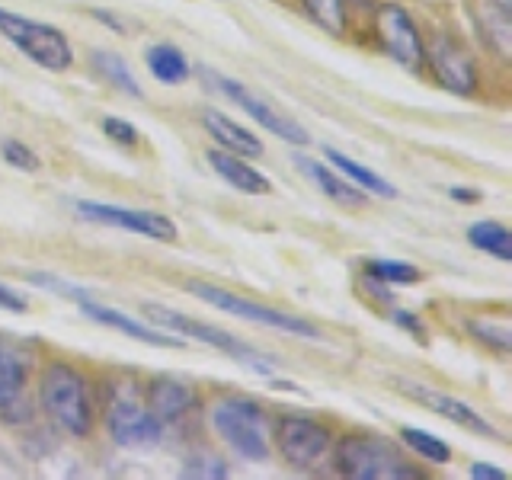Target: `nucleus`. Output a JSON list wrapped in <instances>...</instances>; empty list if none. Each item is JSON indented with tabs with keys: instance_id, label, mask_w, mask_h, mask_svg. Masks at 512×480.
Here are the masks:
<instances>
[{
	"instance_id": "f257e3e1",
	"label": "nucleus",
	"mask_w": 512,
	"mask_h": 480,
	"mask_svg": "<svg viewBox=\"0 0 512 480\" xmlns=\"http://www.w3.org/2000/svg\"><path fill=\"white\" fill-rule=\"evenodd\" d=\"M39 407L61 432L84 439L93 429V397L87 378L68 362H52L39 378Z\"/></svg>"
},
{
	"instance_id": "f03ea898",
	"label": "nucleus",
	"mask_w": 512,
	"mask_h": 480,
	"mask_svg": "<svg viewBox=\"0 0 512 480\" xmlns=\"http://www.w3.org/2000/svg\"><path fill=\"white\" fill-rule=\"evenodd\" d=\"M330 452L336 474L349 480H420V468H413L388 439L343 436Z\"/></svg>"
},
{
	"instance_id": "7ed1b4c3",
	"label": "nucleus",
	"mask_w": 512,
	"mask_h": 480,
	"mask_svg": "<svg viewBox=\"0 0 512 480\" xmlns=\"http://www.w3.org/2000/svg\"><path fill=\"white\" fill-rule=\"evenodd\" d=\"M141 314L151 320V327H160L167 333H176V336H189V340H202L205 346H215L218 352H224V356H231L237 362L250 365V372H260V375H269L272 368H276V359L263 356L260 349L247 346L244 340H237V336L224 333L212 324H202V320H192L180 311L167 308V304H154V301H144L141 304Z\"/></svg>"
},
{
	"instance_id": "20e7f679",
	"label": "nucleus",
	"mask_w": 512,
	"mask_h": 480,
	"mask_svg": "<svg viewBox=\"0 0 512 480\" xmlns=\"http://www.w3.org/2000/svg\"><path fill=\"white\" fill-rule=\"evenodd\" d=\"M212 429L224 445H231L247 461H266L269 458V439H266V413L256 400L247 397H221L212 407Z\"/></svg>"
},
{
	"instance_id": "39448f33",
	"label": "nucleus",
	"mask_w": 512,
	"mask_h": 480,
	"mask_svg": "<svg viewBox=\"0 0 512 480\" xmlns=\"http://www.w3.org/2000/svg\"><path fill=\"white\" fill-rule=\"evenodd\" d=\"M0 36L45 71H68L74 61V52L61 29L45 26L39 20H26V16L4 7H0Z\"/></svg>"
},
{
	"instance_id": "423d86ee",
	"label": "nucleus",
	"mask_w": 512,
	"mask_h": 480,
	"mask_svg": "<svg viewBox=\"0 0 512 480\" xmlns=\"http://www.w3.org/2000/svg\"><path fill=\"white\" fill-rule=\"evenodd\" d=\"M106 429L122 448H151L164 439V423L135 397L132 381L106 397Z\"/></svg>"
},
{
	"instance_id": "0eeeda50",
	"label": "nucleus",
	"mask_w": 512,
	"mask_h": 480,
	"mask_svg": "<svg viewBox=\"0 0 512 480\" xmlns=\"http://www.w3.org/2000/svg\"><path fill=\"white\" fill-rule=\"evenodd\" d=\"M186 292L202 298L205 304H212V308H218V311H228L231 317H244V320H253V324L269 327V330H282V333L308 336V340H320V330L311 324V320L272 311V308H266V304H256V301H247V298H240V295H231V292H224V288L208 285L202 279H189Z\"/></svg>"
},
{
	"instance_id": "6e6552de",
	"label": "nucleus",
	"mask_w": 512,
	"mask_h": 480,
	"mask_svg": "<svg viewBox=\"0 0 512 480\" xmlns=\"http://www.w3.org/2000/svg\"><path fill=\"white\" fill-rule=\"evenodd\" d=\"M199 74H202V80H205L208 87L218 90L221 96H228V100H231L234 106L247 109V112H250V119H256V122H260V125L266 128V132H272L276 138H282V141H288V144H308V141H311L308 128H304L301 122H295L292 116H285L282 109H276L272 103H266L263 96H256V93L247 90L244 84H237V80L224 77V74H218V71H212V68H202Z\"/></svg>"
},
{
	"instance_id": "1a4fd4ad",
	"label": "nucleus",
	"mask_w": 512,
	"mask_h": 480,
	"mask_svg": "<svg viewBox=\"0 0 512 480\" xmlns=\"http://www.w3.org/2000/svg\"><path fill=\"white\" fill-rule=\"evenodd\" d=\"M276 442L282 458L298 471H311L330 455L333 448V432L311 420V416H282L276 426Z\"/></svg>"
},
{
	"instance_id": "9d476101",
	"label": "nucleus",
	"mask_w": 512,
	"mask_h": 480,
	"mask_svg": "<svg viewBox=\"0 0 512 480\" xmlns=\"http://www.w3.org/2000/svg\"><path fill=\"white\" fill-rule=\"evenodd\" d=\"M375 32L381 48L388 52L400 68L416 71L426 61V45L416 23L410 20V13L400 4H381L375 13Z\"/></svg>"
},
{
	"instance_id": "9b49d317",
	"label": "nucleus",
	"mask_w": 512,
	"mask_h": 480,
	"mask_svg": "<svg viewBox=\"0 0 512 480\" xmlns=\"http://www.w3.org/2000/svg\"><path fill=\"white\" fill-rule=\"evenodd\" d=\"M74 212L84 221L132 231L141 237L160 240V244H173L176 240V224L167 215H157V212H138V208H122V205H106V202H77Z\"/></svg>"
},
{
	"instance_id": "f8f14e48",
	"label": "nucleus",
	"mask_w": 512,
	"mask_h": 480,
	"mask_svg": "<svg viewBox=\"0 0 512 480\" xmlns=\"http://www.w3.org/2000/svg\"><path fill=\"white\" fill-rule=\"evenodd\" d=\"M394 388H400L410 400H416V404H423L426 410L439 413V416H445V420H452V423H458V426H464V429L477 432V436L500 439V429H493L477 410H471L468 404H464V400H458V397H452V394L432 391V388H426V384H420V381H404V378H394Z\"/></svg>"
},
{
	"instance_id": "ddd939ff",
	"label": "nucleus",
	"mask_w": 512,
	"mask_h": 480,
	"mask_svg": "<svg viewBox=\"0 0 512 480\" xmlns=\"http://www.w3.org/2000/svg\"><path fill=\"white\" fill-rule=\"evenodd\" d=\"M26 378H29V362L23 356V349H16L10 340L0 336V416L7 423L29 420Z\"/></svg>"
},
{
	"instance_id": "4468645a",
	"label": "nucleus",
	"mask_w": 512,
	"mask_h": 480,
	"mask_svg": "<svg viewBox=\"0 0 512 480\" xmlns=\"http://www.w3.org/2000/svg\"><path fill=\"white\" fill-rule=\"evenodd\" d=\"M426 61H429L432 74H436V80L445 90H452L458 96H471L477 90V64L455 42L439 39L426 52Z\"/></svg>"
},
{
	"instance_id": "2eb2a0df",
	"label": "nucleus",
	"mask_w": 512,
	"mask_h": 480,
	"mask_svg": "<svg viewBox=\"0 0 512 480\" xmlns=\"http://www.w3.org/2000/svg\"><path fill=\"white\" fill-rule=\"evenodd\" d=\"M80 311H84L87 317H93L96 324H103V327H112V330H119L125 336H132V340L138 343H148V346H164V349H183V336H176V333H167V330H154L151 324H141V320H132L128 314L116 311V308H106V304H96L90 298H80Z\"/></svg>"
},
{
	"instance_id": "dca6fc26",
	"label": "nucleus",
	"mask_w": 512,
	"mask_h": 480,
	"mask_svg": "<svg viewBox=\"0 0 512 480\" xmlns=\"http://www.w3.org/2000/svg\"><path fill=\"white\" fill-rule=\"evenodd\" d=\"M160 423H176L180 416H186L192 407H196V391L192 384L180 381V378H170V375H160L148 384V400H144Z\"/></svg>"
},
{
	"instance_id": "f3484780",
	"label": "nucleus",
	"mask_w": 512,
	"mask_h": 480,
	"mask_svg": "<svg viewBox=\"0 0 512 480\" xmlns=\"http://www.w3.org/2000/svg\"><path fill=\"white\" fill-rule=\"evenodd\" d=\"M205 160L212 164V170L221 176V180L231 183V189H237V192H247V196H269L272 192V183L256 167L244 164V157L215 148L205 154Z\"/></svg>"
},
{
	"instance_id": "a211bd4d",
	"label": "nucleus",
	"mask_w": 512,
	"mask_h": 480,
	"mask_svg": "<svg viewBox=\"0 0 512 480\" xmlns=\"http://www.w3.org/2000/svg\"><path fill=\"white\" fill-rule=\"evenodd\" d=\"M202 125H205V132L221 144V151H231L237 157H263V141L253 132H247L244 125H237L231 116H224V112L205 109Z\"/></svg>"
},
{
	"instance_id": "6ab92c4d",
	"label": "nucleus",
	"mask_w": 512,
	"mask_h": 480,
	"mask_svg": "<svg viewBox=\"0 0 512 480\" xmlns=\"http://www.w3.org/2000/svg\"><path fill=\"white\" fill-rule=\"evenodd\" d=\"M295 164L298 170L308 176V180H314L320 186V192H324L327 199L333 202H343V205H365V192L356 186V183H349L343 180V176H336L327 164H317V160L311 157H295Z\"/></svg>"
},
{
	"instance_id": "aec40b11",
	"label": "nucleus",
	"mask_w": 512,
	"mask_h": 480,
	"mask_svg": "<svg viewBox=\"0 0 512 480\" xmlns=\"http://www.w3.org/2000/svg\"><path fill=\"white\" fill-rule=\"evenodd\" d=\"M324 157L330 160V164L340 170L343 176H349V183H356L362 192H372V196H384V199H397V189L384 180V176H378L375 170H368L362 167L359 160H352L346 157L343 151H336V148H324Z\"/></svg>"
},
{
	"instance_id": "412c9836",
	"label": "nucleus",
	"mask_w": 512,
	"mask_h": 480,
	"mask_svg": "<svg viewBox=\"0 0 512 480\" xmlns=\"http://www.w3.org/2000/svg\"><path fill=\"white\" fill-rule=\"evenodd\" d=\"M90 61H93V68L100 71L112 87L128 93V96H135V100H144V90L141 84L135 80V74L128 71V61L116 52H106V48H93L90 52Z\"/></svg>"
},
{
	"instance_id": "4be33fe9",
	"label": "nucleus",
	"mask_w": 512,
	"mask_h": 480,
	"mask_svg": "<svg viewBox=\"0 0 512 480\" xmlns=\"http://www.w3.org/2000/svg\"><path fill=\"white\" fill-rule=\"evenodd\" d=\"M468 240H471L474 250H484V253L496 256V260H503V263L512 260V234H509L506 224H500V221H477V224H471Z\"/></svg>"
},
{
	"instance_id": "5701e85b",
	"label": "nucleus",
	"mask_w": 512,
	"mask_h": 480,
	"mask_svg": "<svg viewBox=\"0 0 512 480\" xmlns=\"http://www.w3.org/2000/svg\"><path fill=\"white\" fill-rule=\"evenodd\" d=\"M480 32H484V42L493 48L503 61L512 55V23H509V10H500L496 4L480 10Z\"/></svg>"
},
{
	"instance_id": "b1692460",
	"label": "nucleus",
	"mask_w": 512,
	"mask_h": 480,
	"mask_svg": "<svg viewBox=\"0 0 512 480\" xmlns=\"http://www.w3.org/2000/svg\"><path fill=\"white\" fill-rule=\"evenodd\" d=\"M148 71L160 80V84H183V80L189 77V61L180 48L154 45L148 52Z\"/></svg>"
},
{
	"instance_id": "393cba45",
	"label": "nucleus",
	"mask_w": 512,
	"mask_h": 480,
	"mask_svg": "<svg viewBox=\"0 0 512 480\" xmlns=\"http://www.w3.org/2000/svg\"><path fill=\"white\" fill-rule=\"evenodd\" d=\"M400 439H404V445L410 448V452L423 455L432 464H448V458H452V448H448L439 436H429V432H423V429L404 426L400 429Z\"/></svg>"
},
{
	"instance_id": "a878e982",
	"label": "nucleus",
	"mask_w": 512,
	"mask_h": 480,
	"mask_svg": "<svg viewBox=\"0 0 512 480\" xmlns=\"http://www.w3.org/2000/svg\"><path fill=\"white\" fill-rule=\"evenodd\" d=\"M304 10H308L311 20L324 32H330V36H343L346 32L343 0H304Z\"/></svg>"
},
{
	"instance_id": "bb28decb",
	"label": "nucleus",
	"mask_w": 512,
	"mask_h": 480,
	"mask_svg": "<svg viewBox=\"0 0 512 480\" xmlns=\"http://www.w3.org/2000/svg\"><path fill=\"white\" fill-rule=\"evenodd\" d=\"M365 272L368 276H375L381 282H397V285H407V282H416L420 279V269L413 263H404V260H372L365 263Z\"/></svg>"
},
{
	"instance_id": "cd10ccee",
	"label": "nucleus",
	"mask_w": 512,
	"mask_h": 480,
	"mask_svg": "<svg viewBox=\"0 0 512 480\" xmlns=\"http://www.w3.org/2000/svg\"><path fill=\"white\" fill-rule=\"evenodd\" d=\"M468 330L477 336L480 343H487L493 349H500V352H509L512 349V330H509L506 320H493V317H487V320H471Z\"/></svg>"
},
{
	"instance_id": "c85d7f7f",
	"label": "nucleus",
	"mask_w": 512,
	"mask_h": 480,
	"mask_svg": "<svg viewBox=\"0 0 512 480\" xmlns=\"http://www.w3.org/2000/svg\"><path fill=\"white\" fill-rule=\"evenodd\" d=\"M180 477H186V480H202V477L224 480L228 477V464L215 455H192V458H186Z\"/></svg>"
},
{
	"instance_id": "c756f323",
	"label": "nucleus",
	"mask_w": 512,
	"mask_h": 480,
	"mask_svg": "<svg viewBox=\"0 0 512 480\" xmlns=\"http://www.w3.org/2000/svg\"><path fill=\"white\" fill-rule=\"evenodd\" d=\"M0 151H4L7 164H13L16 170H39L42 167L39 154L32 151V148H26V144L16 141V138H4V141H0Z\"/></svg>"
},
{
	"instance_id": "7c9ffc66",
	"label": "nucleus",
	"mask_w": 512,
	"mask_h": 480,
	"mask_svg": "<svg viewBox=\"0 0 512 480\" xmlns=\"http://www.w3.org/2000/svg\"><path fill=\"white\" fill-rule=\"evenodd\" d=\"M103 135L112 138L116 144H125V148L138 144V128L132 122H125V119H116V116H106L103 119Z\"/></svg>"
},
{
	"instance_id": "2f4dec72",
	"label": "nucleus",
	"mask_w": 512,
	"mask_h": 480,
	"mask_svg": "<svg viewBox=\"0 0 512 480\" xmlns=\"http://www.w3.org/2000/svg\"><path fill=\"white\" fill-rule=\"evenodd\" d=\"M29 282H36V285H45V288H52V292L64 295V298H71V301H80V298H90L87 295V288H77L71 282H64L58 276H45V272H32Z\"/></svg>"
},
{
	"instance_id": "473e14b6",
	"label": "nucleus",
	"mask_w": 512,
	"mask_h": 480,
	"mask_svg": "<svg viewBox=\"0 0 512 480\" xmlns=\"http://www.w3.org/2000/svg\"><path fill=\"white\" fill-rule=\"evenodd\" d=\"M0 308H4V311H13V314H23V311L29 308V301H26L23 295H16L13 288L0 285Z\"/></svg>"
},
{
	"instance_id": "72a5a7b5",
	"label": "nucleus",
	"mask_w": 512,
	"mask_h": 480,
	"mask_svg": "<svg viewBox=\"0 0 512 480\" xmlns=\"http://www.w3.org/2000/svg\"><path fill=\"white\" fill-rule=\"evenodd\" d=\"M394 324L397 327H404V330H410L416 340H426V330H423V324L416 320V314H407V311H397L394 314Z\"/></svg>"
},
{
	"instance_id": "f704fd0d",
	"label": "nucleus",
	"mask_w": 512,
	"mask_h": 480,
	"mask_svg": "<svg viewBox=\"0 0 512 480\" xmlns=\"http://www.w3.org/2000/svg\"><path fill=\"white\" fill-rule=\"evenodd\" d=\"M365 288H368V295L378 298V301H384V304H391V301H394L388 282H381V279H375V276H368V272H365Z\"/></svg>"
},
{
	"instance_id": "c9c22d12",
	"label": "nucleus",
	"mask_w": 512,
	"mask_h": 480,
	"mask_svg": "<svg viewBox=\"0 0 512 480\" xmlns=\"http://www.w3.org/2000/svg\"><path fill=\"white\" fill-rule=\"evenodd\" d=\"M471 477H474V480H506V471H503V468H496V464L477 461V464H471Z\"/></svg>"
},
{
	"instance_id": "e433bc0d",
	"label": "nucleus",
	"mask_w": 512,
	"mask_h": 480,
	"mask_svg": "<svg viewBox=\"0 0 512 480\" xmlns=\"http://www.w3.org/2000/svg\"><path fill=\"white\" fill-rule=\"evenodd\" d=\"M452 199H455V202H477V199H480V192H471V189L455 186V189H452Z\"/></svg>"
},
{
	"instance_id": "4c0bfd02",
	"label": "nucleus",
	"mask_w": 512,
	"mask_h": 480,
	"mask_svg": "<svg viewBox=\"0 0 512 480\" xmlns=\"http://www.w3.org/2000/svg\"><path fill=\"white\" fill-rule=\"evenodd\" d=\"M93 16H96V20H100V23L112 26V29H125V26H122V20H116V16L106 13V10H93Z\"/></svg>"
},
{
	"instance_id": "58836bf2",
	"label": "nucleus",
	"mask_w": 512,
	"mask_h": 480,
	"mask_svg": "<svg viewBox=\"0 0 512 480\" xmlns=\"http://www.w3.org/2000/svg\"><path fill=\"white\" fill-rule=\"evenodd\" d=\"M490 4H496L500 10H512V0H490Z\"/></svg>"
},
{
	"instance_id": "ea45409f",
	"label": "nucleus",
	"mask_w": 512,
	"mask_h": 480,
	"mask_svg": "<svg viewBox=\"0 0 512 480\" xmlns=\"http://www.w3.org/2000/svg\"><path fill=\"white\" fill-rule=\"evenodd\" d=\"M352 4H362V7H368V4H375V0H352Z\"/></svg>"
}]
</instances>
